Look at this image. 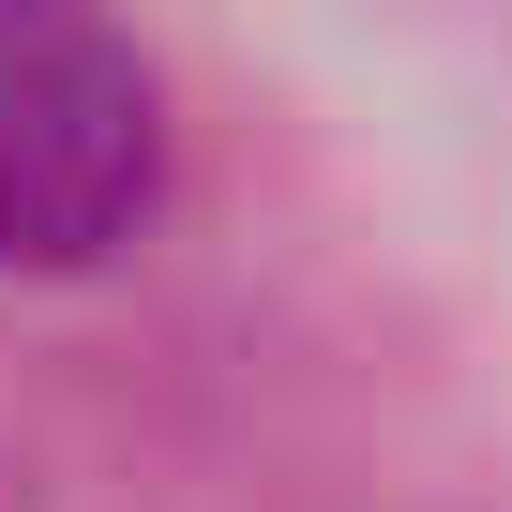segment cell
<instances>
[{
  "instance_id": "obj_1",
  "label": "cell",
  "mask_w": 512,
  "mask_h": 512,
  "mask_svg": "<svg viewBox=\"0 0 512 512\" xmlns=\"http://www.w3.org/2000/svg\"><path fill=\"white\" fill-rule=\"evenodd\" d=\"M166 181V91L121 31L0 16V272L106 256Z\"/></svg>"
}]
</instances>
